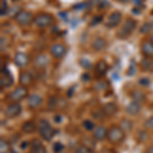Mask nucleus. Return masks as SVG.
<instances>
[{"label":"nucleus","mask_w":153,"mask_h":153,"mask_svg":"<svg viewBox=\"0 0 153 153\" xmlns=\"http://www.w3.org/2000/svg\"><path fill=\"white\" fill-rule=\"evenodd\" d=\"M38 132L42 139L45 141H50L55 134V131L52 128V126L45 118H42L38 122Z\"/></svg>","instance_id":"f257e3e1"},{"label":"nucleus","mask_w":153,"mask_h":153,"mask_svg":"<svg viewBox=\"0 0 153 153\" xmlns=\"http://www.w3.org/2000/svg\"><path fill=\"white\" fill-rule=\"evenodd\" d=\"M125 131L120 127L117 126H112L109 130H108V135H107V140L112 144H118L122 143L125 140L126 134Z\"/></svg>","instance_id":"f03ea898"},{"label":"nucleus","mask_w":153,"mask_h":153,"mask_svg":"<svg viewBox=\"0 0 153 153\" xmlns=\"http://www.w3.org/2000/svg\"><path fill=\"white\" fill-rule=\"evenodd\" d=\"M136 26H137V23H136L135 19H129L126 21V23L123 25V27L118 30L117 32V37L120 39H126L128 38L131 34L133 33V31L135 30Z\"/></svg>","instance_id":"7ed1b4c3"},{"label":"nucleus","mask_w":153,"mask_h":153,"mask_svg":"<svg viewBox=\"0 0 153 153\" xmlns=\"http://www.w3.org/2000/svg\"><path fill=\"white\" fill-rule=\"evenodd\" d=\"M29 94V90L27 87L25 86H19L14 89L13 91H11L8 95V99L12 101V102H19V101L24 100L25 98L28 96Z\"/></svg>","instance_id":"20e7f679"},{"label":"nucleus","mask_w":153,"mask_h":153,"mask_svg":"<svg viewBox=\"0 0 153 153\" xmlns=\"http://www.w3.org/2000/svg\"><path fill=\"white\" fill-rule=\"evenodd\" d=\"M53 16L48 13H40L34 19V23L39 28H47L53 23Z\"/></svg>","instance_id":"39448f33"},{"label":"nucleus","mask_w":153,"mask_h":153,"mask_svg":"<svg viewBox=\"0 0 153 153\" xmlns=\"http://www.w3.org/2000/svg\"><path fill=\"white\" fill-rule=\"evenodd\" d=\"M22 105L19 102H12L9 105H7V107L5 108V117L8 118H14L18 115L21 114L22 112Z\"/></svg>","instance_id":"423d86ee"},{"label":"nucleus","mask_w":153,"mask_h":153,"mask_svg":"<svg viewBox=\"0 0 153 153\" xmlns=\"http://www.w3.org/2000/svg\"><path fill=\"white\" fill-rule=\"evenodd\" d=\"M16 21L19 26L25 27V26H28V25H30L32 22H34V16H33V14H32V12L23 10V11L19 12L18 16H16Z\"/></svg>","instance_id":"0eeeda50"},{"label":"nucleus","mask_w":153,"mask_h":153,"mask_svg":"<svg viewBox=\"0 0 153 153\" xmlns=\"http://www.w3.org/2000/svg\"><path fill=\"white\" fill-rule=\"evenodd\" d=\"M66 52H68V49H66V47L63 44H60V43L54 44L50 48V54L54 58H57V59L65 57Z\"/></svg>","instance_id":"6e6552de"},{"label":"nucleus","mask_w":153,"mask_h":153,"mask_svg":"<svg viewBox=\"0 0 153 153\" xmlns=\"http://www.w3.org/2000/svg\"><path fill=\"white\" fill-rule=\"evenodd\" d=\"M122 22V13L120 11H114L108 16L107 22L105 23V26L107 28H115Z\"/></svg>","instance_id":"1a4fd4ad"},{"label":"nucleus","mask_w":153,"mask_h":153,"mask_svg":"<svg viewBox=\"0 0 153 153\" xmlns=\"http://www.w3.org/2000/svg\"><path fill=\"white\" fill-rule=\"evenodd\" d=\"M30 61V58L29 56L27 55L26 53L24 52H18L16 53V55H14L13 57V62L14 65H16L18 68H25V66L28 65Z\"/></svg>","instance_id":"9d476101"},{"label":"nucleus","mask_w":153,"mask_h":153,"mask_svg":"<svg viewBox=\"0 0 153 153\" xmlns=\"http://www.w3.org/2000/svg\"><path fill=\"white\" fill-rule=\"evenodd\" d=\"M108 130L106 129L104 126H98L93 130V138L97 141H103L107 139Z\"/></svg>","instance_id":"9b49d317"},{"label":"nucleus","mask_w":153,"mask_h":153,"mask_svg":"<svg viewBox=\"0 0 153 153\" xmlns=\"http://www.w3.org/2000/svg\"><path fill=\"white\" fill-rule=\"evenodd\" d=\"M43 104V98L39 94H32L29 96L28 99V106L31 109H36L39 108Z\"/></svg>","instance_id":"f8f14e48"},{"label":"nucleus","mask_w":153,"mask_h":153,"mask_svg":"<svg viewBox=\"0 0 153 153\" xmlns=\"http://www.w3.org/2000/svg\"><path fill=\"white\" fill-rule=\"evenodd\" d=\"M0 83H1V87H10V86L13 84V76L10 74L7 68H5L3 71H2V76L1 80H0Z\"/></svg>","instance_id":"ddd939ff"},{"label":"nucleus","mask_w":153,"mask_h":153,"mask_svg":"<svg viewBox=\"0 0 153 153\" xmlns=\"http://www.w3.org/2000/svg\"><path fill=\"white\" fill-rule=\"evenodd\" d=\"M49 63H50V58L48 57L46 54H40L35 58V61H34V65L35 66L39 68H46Z\"/></svg>","instance_id":"4468645a"},{"label":"nucleus","mask_w":153,"mask_h":153,"mask_svg":"<svg viewBox=\"0 0 153 153\" xmlns=\"http://www.w3.org/2000/svg\"><path fill=\"white\" fill-rule=\"evenodd\" d=\"M126 111L131 115H137L138 113L141 111V104L139 102H136V101H132L126 107Z\"/></svg>","instance_id":"2eb2a0df"},{"label":"nucleus","mask_w":153,"mask_h":153,"mask_svg":"<svg viewBox=\"0 0 153 153\" xmlns=\"http://www.w3.org/2000/svg\"><path fill=\"white\" fill-rule=\"evenodd\" d=\"M19 81L22 86L27 87V86L31 85V83L33 82V76H32L31 73H29V71H23V73H21V75H19Z\"/></svg>","instance_id":"dca6fc26"},{"label":"nucleus","mask_w":153,"mask_h":153,"mask_svg":"<svg viewBox=\"0 0 153 153\" xmlns=\"http://www.w3.org/2000/svg\"><path fill=\"white\" fill-rule=\"evenodd\" d=\"M106 45H107V42L103 38H96L92 42V48L94 49L95 51H97V52L104 50L106 48Z\"/></svg>","instance_id":"f3484780"},{"label":"nucleus","mask_w":153,"mask_h":153,"mask_svg":"<svg viewBox=\"0 0 153 153\" xmlns=\"http://www.w3.org/2000/svg\"><path fill=\"white\" fill-rule=\"evenodd\" d=\"M37 129H38V125L36 123L32 122V120H28V122L24 123L23 126H22V131L26 134H32Z\"/></svg>","instance_id":"a211bd4d"},{"label":"nucleus","mask_w":153,"mask_h":153,"mask_svg":"<svg viewBox=\"0 0 153 153\" xmlns=\"http://www.w3.org/2000/svg\"><path fill=\"white\" fill-rule=\"evenodd\" d=\"M142 52L146 57L153 56V44L151 42H144L142 45Z\"/></svg>","instance_id":"6ab92c4d"},{"label":"nucleus","mask_w":153,"mask_h":153,"mask_svg":"<svg viewBox=\"0 0 153 153\" xmlns=\"http://www.w3.org/2000/svg\"><path fill=\"white\" fill-rule=\"evenodd\" d=\"M103 111H104V114L105 115H108V117H111V115L114 114L115 112L117 111V107L114 103H107V104L104 105L103 107Z\"/></svg>","instance_id":"aec40b11"},{"label":"nucleus","mask_w":153,"mask_h":153,"mask_svg":"<svg viewBox=\"0 0 153 153\" xmlns=\"http://www.w3.org/2000/svg\"><path fill=\"white\" fill-rule=\"evenodd\" d=\"M131 97H132L133 101H136V102H139V103H141L142 101L145 100L144 93L141 92V91H139V90L133 91V92L131 93Z\"/></svg>","instance_id":"412c9836"},{"label":"nucleus","mask_w":153,"mask_h":153,"mask_svg":"<svg viewBox=\"0 0 153 153\" xmlns=\"http://www.w3.org/2000/svg\"><path fill=\"white\" fill-rule=\"evenodd\" d=\"M107 70H108V65H107V63H106V61L104 60L98 61L97 65H96V71H97L98 74H100V75H105Z\"/></svg>","instance_id":"4be33fe9"},{"label":"nucleus","mask_w":153,"mask_h":153,"mask_svg":"<svg viewBox=\"0 0 153 153\" xmlns=\"http://www.w3.org/2000/svg\"><path fill=\"white\" fill-rule=\"evenodd\" d=\"M141 65L145 71H153V60L150 59L149 57H145L142 59Z\"/></svg>","instance_id":"5701e85b"},{"label":"nucleus","mask_w":153,"mask_h":153,"mask_svg":"<svg viewBox=\"0 0 153 153\" xmlns=\"http://www.w3.org/2000/svg\"><path fill=\"white\" fill-rule=\"evenodd\" d=\"M120 127L122 128L125 132H130V131L133 129V122L128 120V118H124V120H122V122H120Z\"/></svg>","instance_id":"b1692460"},{"label":"nucleus","mask_w":153,"mask_h":153,"mask_svg":"<svg viewBox=\"0 0 153 153\" xmlns=\"http://www.w3.org/2000/svg\"><path fill=\"white\" fill-rule=\"evenodd\" d=\"M10 145L9 143L4 140L3 138H1L0 140V153H10Z\"/></svg>","instance_id":"393cba45"},{"label":"nucleus","mask_w":153,"mask_h":153,"mask_svg":"<svg viewBox=\"0 0 153 153\" xmlns=\"http://www.w3.org/2000/svg\"><path fill=\"white\" fill-rule=\"evenodd\" d=\"M93 4L95 6H97L98 8H105L109 5L108 3V0H92Z\"/></svg>","instance_id":"a878e982"},{"label":"nucleus","mask_w":153,"mask_h":153,"mask_svg":"<svg viewBox=\"0 0 153 153\" xmlns=\"http://www.w3.org/2000/svg\"><path fill=\"white\" fill-rule=\"evenodd\" d=\"M74 153H94V152H93V150L91 149V148H89L88 146L81 145V146H79L76 148Z\"/></svg>","instance_id":"bb28decb"},{"label":"nucleus","mask_w":153,"mask_h":153,"mask_svg":"<svg viewBox=\"0 0 153 153\" xmlns=\"http://www.w3.org/2000/svg\"><path fill=\"white\" fill-rule=\"evenodd\" d=\"M152 29H153V24L146 23V24H144L141 27V30H140V32L143 33V34H148V33H150V32L152 31Z\"/></svg>","instance_id":"cd10ccee"},{"label":"nucleus","mask_w":153,"mask_h":153,"mask_svg":"<svg viewBox=\"0 0 153 153\" xmlns=\"http://www.w3.org/2000/svg\"><path fill=\"white\" fill-rule=\"evenodd\" d=\"M83 127L85 128L87 131H93L96 128V126L92 120H86L85 122L83 123Z\"/></svg>","instance_id":"c85d7f7f"},{"label":"nucleus","mask_w":153,"mask_h":153,"mask_svg":"<svg viewBox=\"0 0 153 153\" xmlns=\"http://www.w3.org/2000/svg\"><path fill=\"white\" fill-rule=\"evenodd\" d=\"M52 149L55 153H61L63 151V149H65V146L60 142H55L52 146Z\"/></svg>","instance_id":"c756f323"},{"label":"nucleus","mask_w":153,"mask_h":153,"mask_svg":"<svg viewBox=\"0 0 153 153\" xmlns=\"http://www.w3.org/2000/svg\"><path fill=\"white\" fill-rule=\"evenodd\" d=\"M80 65H82L84 68H86V70H91V68H92V62H91L89 59L82 58L80 60Z\"/></svg>","instance_id":"7c9ffc66"},{"label":"nucleus","mask_w":153,"mask_h":153,"mask_svg":"<svg viewBox=\"0 0 153 153\" xmlns=\"http://www.w3.org/2000/svg\"><path fill=\"white\" fill-rule=\"evenodd\" d=\"M29 153H46V148L44 146L31 148V150H30Z\"/></svg>","instance_id":"2f4dec72"},{"label":"nucleus","mask_w":153,"mask_h":153,"mask_svg":"<svg viewBox=\"0 0 153 153\" xmlns=\"http://www.w3.org/2000/svg\"><path fill=\"white\" fill-rule=\"evenodd\" d=\"M89 6H90V3H89V2H82V3H79L74 6V8L78 9V10H81V9H87Z\"/></svg>","instance_id":"473e14b6"},{"label":"nucleus","mask_w":153,"mask_h":153,"mask_svg":"<svg viewBox=\"0 0 153 153\" xmlns=\"http://www.w3.org/2000/svg\"><path fill=\"white\" fill-rule=\"evenodd\" d=\"M144 127H145V129H147V130L152 129L153 128V117H150L148 120H146V122L144 123Z\"/></svg>","instance_id":"72a5a7b5"},{"label":"nucleus","mask_w":153,"mask_h":153,"mask_svg":"<svg viewBox=\"0 0 153 153\" xmlns=\"http://www.w3.org/2000/svg\"><path fill=\"white\" fill-rule=\"evenodd\" d=\"M56 104H57V101H56V97H51L50 101H49V110H52L56 107Z\"/></svg>","instance_id":"f704fd0d"},{"label":"nucleus","mask_w":153,"mask_h":153,"mask_svg":"<svg viewBox=\"0 0 153 153\" xmlns=\"http://www.w3.org/2000/svg\"><path fill=\"white\" fill-rule=\"evenodd\" d=\"M101 22H102V16H96L92 19V21H91V23H90V26H93V25L95 26V25L99 24Z\"/></svg>","instance_id":"c9c22d12"},{"label":"nucleus","mask_w":153,"mask_h":153,"mask_svg":"<svg viewBox=\"0 0 153 153\" xmlns=\"http://www.w3.org/2000/svg\"><path fill=\"white\" fill-rule=\"evenodd\" d=\"M8 12L7 9V2L6 0H2V4H1V16H4Z\"/></svg>","instance_id":"e433bc0d"},{"label":"nucleus","mask_w":153,"mask_h":153,"mask_svg":"<svg viewBox=\"0 0 153 153\" xmlns=\"http://www.w3.org/2000/svg\"><path fill=\"white\" fill-rule=\"evenodd\" d=\"M40 146H43L42 142L40 140L38 139H33L31 142V148H36V147H40Z\"/></svg>","instance_id":"4c0bfd02"},{"label":"nucleus","mask_w":153,"mask_h":153,"mask_svg":"<svg viewBox=\"0 0 153 153\" xmlns=\"http://www.w3.org/2000/svg\"><path fill=\"white\" fill-rule=\"evenodd\" d=\"M139 83L141 84L142 86H145V87H147V86H149L150 81L148 80V79H146V78H143V79H141V80L139 81Z\"/></svg>","instance_id":"58836bf2"},{"label":"nucleus","mask_w":153,"mask_h":153,"mask_svg":"<svg viewBox=\"0 0 153 153\" xmlns=\"http://www.w3.org/2000/svg\"><path fill=\"white\" fill-rule=\"evenodd\" d=\"M133 4L137 7H142L143 6V0H133Z\"/></svg>","instance_id":"ea45409f"},{"label":"nucleus","mask_w":153,"mask_h":153,"mask_svg":"<svg viewBox=\"0 0 153 153\" xmlns=\"http://www.w3.org/2000/svg\"><path fill=\"white\" fill-rule=\"evenodd\" d=\"M147 153H153V145H151L147 150Z\"/></svg>","instance_id":"a19ab883"},{"label":"nucleus","mask_w":153,"mask_h":153,"mask_svg":"<svg viewBox=\"0 0 153 153\" xmlns=\"http://www.w3.org/2000/svg\"><path fill=\"white\" fill-rule=\"evenodd\" d=\"M150 42L153 44V34H152V36H151V39H150Z\"/></svg>","instance_id":"79ce46f5"},{"label":"nucleus","mask_w":153,"mask_h":153,"mask_svg":"<svg viewBox=\"0 0 153 153\" xmlns=\"http://www.w3.org/2000/svg\"><path fill=\"white\" fill-rule=\"evenodd\" d=\"M118 1H120V2H128L129 0H118Z\"/></svg>","instance_id":"37998d69"},{"label":"nucleus","mask_w":153,"mask_h":153,"mask_svg":"<svg viewBox=\"0 0 153 153\" xmlns=\"http://www.w3.org/2000/svg\"><path fill=\"white\" fill-rule=\"evenodd\" d=\"M10 153H18V152H16V151H11Z\"/></svg>","instance_id":"c03bdc74"},{"label":"nucleus","mask_w":153,"mask_h":153,"mask_svg":"<svg viewBox=\"0 0 153 153\" xmlns=\"http://www.w3.org/2000/svg\"><path fill=\"white\" fill-rule=\"evenodd\" d=\"M61 153H65V152H61Z\"/></svg>","instance_id":"a18cd8bd"}]
</instances>
